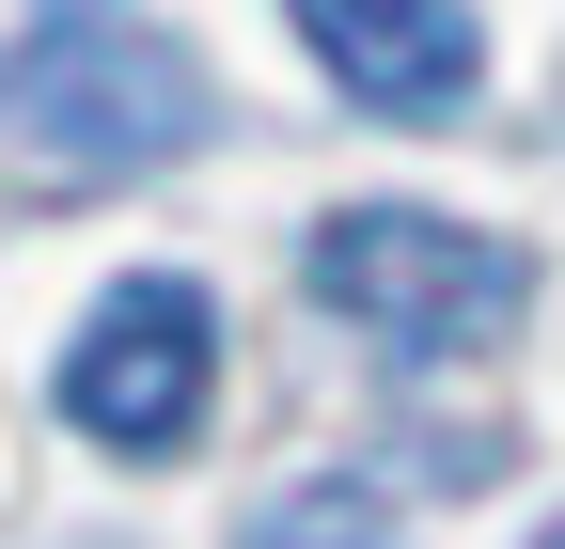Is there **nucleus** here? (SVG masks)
Segmentation results:
<instances>
[{
  "label": "nucleus",
  "mask_w": 565,
  "mask_h": 549,
  "mask_svg": "<svg viewBox=\"0 0 565 549\" xmlns=\"http://www.w3.org/2000/svg\"><path fill=\"white\" fill-rule=\"evenodd\" d=\"M315 299L362 330V346L393 362H471V346H503L519 299H534V267L519 236H471L440 220V204H345V220H315Z\"/></svg>",
  "instance_id": "nucleus-1"
},
{
  "label": "nucleus",
  "mask_w": 565,
  "mask_h": 549,
  "mask_svg": "<svg viewBox=\"0 0 565 549\" xmlns=\"http://www.w3.org/2000/svg\"><path fill=\"white\" fill-rule=\"evenodd\" d=\"M315 47V79L345 110H393V126H456L487 95V32H471V0H282Z\"/></svg>",
  "instance_id": "nucleus-4"
},
{
  "label": "nucleus",
  "mask_w": 565,
  "mask_h": 549,
  "mask_svg": "<svg viewBox=\"0 0 565 549\" xmlns=\"http://www.w3.org/2000/svg\"><path fill=\"white\" fill-rule=\"evenodd\" d=\"M204 392H221V314H204L189 267H141L95 299V330L63 346V424L95 455H189Z\"/></svg>",
  "instance_id": "nucleus-2"
},
{
  "label": "nucleus",
  "mask_w": 565,
  "mask_h": 549,
  "mask_svg": "<svg viewBox=\"0 0 565 549\" xmlns=\"http://www.w3.org/2000/svg\"><path fill=\"white\" fill-rule=\"evenodd\" d=\"M0 79H17V47H0Z\"/></svg>",
  "instance_id": "nucleus-7"
},
{
  "label": "nucleus",
  "mask_w": 565,
  "mask_h": 549,
  "mask_svg": "<svg viewBox=\"0 0 565 549\" xmlns=\"http://www.w3.org/2000/svg\"><path fill=\"white\" fill-rule=\"evenodd\" d=\"M236 549H408V534H393V503L362 487V471H315V487L252 503V534H236Z\"/></svg>",
  "instance_id": "nucleus-5"
},
{
  "label": "nucleus",
  "mask_w": 565,
  "mask_h": 549,
  "mask_svg": "<svg viewBox=\"0 0 565 549\" xmlns=\"http://www.w3.org/2000/svg\"><path fill=\"white\" fill-rule=\"evenodd\" d=\"M0 126L47 142V158H79V173H141V158L204 142V63L173 32H47L0 79Z\"/></svg>",
  "instance_id": "nucleus-3"
},
{
  "label": "nucleus",
  "mask_w": 565,
  "mask_h": 549,
  "mask_svg": "<svg viewBox=\"0 0 565 549\" xmlns=\"http://www.w3.org/2000/svg\"><path fill=\"white\" fill-rule=\"evenodd\" d=\"M534 549H565V518H550V534H534Z\"/></svg>",
  "instance_id": "nucleus-6"
}]
</instances>
